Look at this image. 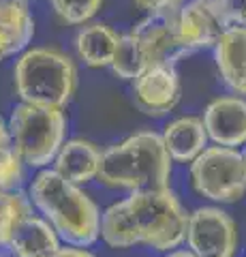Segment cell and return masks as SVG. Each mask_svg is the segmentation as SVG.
Returning a JSON list of instances; mask_svg holds the SVG:
<instances>
[{
	"instance_id": "cell-1",
	"label": "cell",
	"mask_w": 246,
	"mask_h": 257,
	"mask_svg": "<svg viewBox=\"0 0 246 257\" xmlns=\"http://www.w3.org/2000/svg\"><path fill=\"white\" fill-rule=\"evenodd\" d=\"M188 214L180 197L167 189L133 191L101 214V240L112 248L146 244L167 253L186 240Z\"/></svg>"
},
{
	"instance_id": "cell-2",
	"label": "cell",
	"mask_w": 246,
	"mask_h": 257,
	"mask_svg": "<svg viewBox=\"0 0 246 257\" xmlns=\"http://www.w3.org/2000/svg\"><path fill=\"white\" fill-rule=\"evenodd\" d=\"M35 210L56 229L69 246L88 248L101 238V210L79 184L67 180L54 167L39 170L28 187Z\"/></svg>"
},
{
	"instance_id": "cell-3",
	"label": "cell",
	"mask_w": 246,
	"mask_h": 257,
	"mask_svg": "<svg viewBox=\"0 0 246 257\" xmlns=\"http://www.w3.org/2000/svg\"><path fill=\"white\" fill-rule=\"evenodd\" d=\"M171 157L161 133L139 131L103 150L99 180L109 189L144 191L167 189L171 180Z\"/></svg>"
},
{
	"instance_id": "cell-4",
	"label": "cell",
	"mask_w": 246,
	"mask_h": 257,
	"mask_svg": "<svg viewBox=\"0 0 246 257\" xmlns=\"http://www.w3.org/2000/svg\"><path fill=\"white\" fill-rule=\"evenodd\" d=\"M20 101L65 109L77 90V67L69 54L54 47H28L13 67Z\"/></svg>"
},
{
	"instance_id": "cell-5",
	"label": "cell",
	"mask_w": 246,
	"mask_h": 257,
	"mask_svg": "<svg viewBox=\"0 0 246 257\" xmlns=\"http://www.w3.org/2000/svg\"><path fill=\"white\" fill-rule=\"evenodd\" d=\"M7 122L24 165L33 170L50 167L62 144L67 142L69 120L65 109L20 101L18 105H13Z\"/></svg>"
},
{
	"instance_id": "cell-6",
	"label": "cell",
	"mask_w": 246,
	"mask_h": 257,
	"mask_svg": "<svg viewBox=\"0 0 246 257\" xmlns=\"http://www.w3.org/2000/svg\"><path fill=\"white\" fill-rule=\"evenodd\" d=\"M188 174L195 193L214 204H237L246 197V170L237 148L208 146L190 163Z\"/></svg>"
},
{
	"instance_id": "cell-7",
	"label": "cell",
	"mask_w": 246,
	"mask_h": 257,
	"mask_svg": "<svg viewBox=\"0 0 246 257\" xmlns=\"http://www.w3.org/2000/svg\"><path fill=\"white\" fill-rule=\"evenodd\" d=\"M184 242L197 257H235L237 223L220 206H199L188 214Z\"/></svg>"
},
{
	"instance_id": "cell-8",
	"label": "cell",
	"mask_w": 246,
	"mask_h": 257,
	"mask_svg": "<svg viewBox=\"0 0 246 257\" xmlns=\"http://www.w3.org/2000/svg\"><path fill=\"white\" fill-rule=\"evenodd\" d=\"M178 35L188 52L214 50L223 32L233 26L225 0H186L176 13Z\"/></svg>"
},
{
	"instance_id": "cell-9",
	"label": "cell",
	"mask_w": 246,
	"mask_h": 257,
	"mask_svg": "<svg viewBox=\"0 0 246 257\" xmlns=\"http://www.w3.org/2000/svg\"><path fill=\"white\" fill-rule=\"evenodd\" d=\"M131 35L139 47L144 69L150 64H178L190 54L180 41L176 13L173 15H144L133 26Z\"/></svg>"
},
{
	"instance_id": "cell-10",
	"label": "cell",
	"mask_w": 246,
	"mask_h": 257,
	"mask_svg": "<svg viewBox=\"0 0 246 257\" xmlns=\"http://www.w3.org/2000/svg\"><path fill=\"white\" fill-rule=\"evenodd\" d=\"M133 101L146 116L161 118L178 105L182 84L176 64H150L131 82Z\"/></svg>"
},
{
	"instance_id": "cell-11",
	"label": "cell",
	"mask_w": 246,
	"mask_h": 257,
	"mask_svg": "<svg viewBox=\"0 0 246 257\" xmlns=\"http://www.w3.org/2000/svg\"><path fill=\"white\" fill-rule=\"evenodd\" d=\"M201 118L212 144L227 148L246 146V96H216L205 105Z\"/></svg>"
},
{
	"instance_id": "cell-12",
	"label": "cell",
	"mask_w": 246,
	"mask_h": 257,
	"mask_svg": "<svg viewBox=\"0 0 246 257\" xmlns=\"http://www.w3.org/2000/svg\"><path fill=\"white\" fill-rule=\"evenodd\" d=\"M214 62L223 84L233 94L246 96V26H229L214 45Z\"/></svg>"
},
{
	"instance_id": "cell-13",
	"label": "cell",
	"mask_w": 246,
	"mask_h": 257,
	"mask_svg": "<svg viewBox=\"0 0 246 257\" xmlns=\"http://www.w3.org/2000/svg\"><path fill=\"white\" fill-rule=\"evenodd\" d=\"M161 138L173 163H188V165L208 148L210 142L203 118L199 116H180L169 120L163 126Z\"/></svg>"
},
{
	"instance_id": "cell-14",
	"label": "cell",
	"mask_w": 246,
	"mask_h": 257,
	"mask_svg": "<svg viewBox=\"0 0 246 257\" xmlns=\"http://www.w3.org/2000/svg\"><path fill=\"white\" fill-rule=\"evenodd\" d=\"M62 246L65 244L50 221H45L41 214L35 212L20 221L9 244H7L13 257H52Z\"/></svg>"
},
{
	"instance_id": "cell-15",
	"label": "cell",
	"mask_w": 246,
	"mask_h": 257,
	"mask_svg": "<svg viewBox=\"0 0 246 257\" xmlns=\"http://www.w3.org/2000/svg\"><path fill=\"white\" fill-rule=\"evenodd\" d=\"M101 159H103V152L97 144L75 138L62 144V148L52 165L60 176H65L67 180L82 187V184H88L90 180L99 178Z\"/></svg>"
},
{
	"instance_id": "cell-16",
	"label": "cell",
	"mask_w": 246,
	"mask_h": 257,
	"mask_svg": "<svg viewBox=\"0 0 246 257\" xmlns=\"http://www.w3.org/2000/svg\"><path fill=\"white\" fill-rule=\"evenodd\" d=\"M118 43H120V35L103 22L86 24L79 28L75 37V50L79 60L90 69L112 67Z\"/></svg>"
},
{
	"instance_id": "cell-17",
	"label": "cell",
	"mask_w": 246,
	"mask_h": 257,
	"mask_svg": "<svg viewBox=\"0 0 246 257\" xmlns=\"http://www.w3.org/2000/svg\"><path fill=\"white\" fill-rule=\"evenodd\" d=\"M0 32L11 41L15 56L28 50L35 37L30 0H0Z\"/></svg>"
},
{
	"instance_id": "cell-18",
	"label": "cell",
	"mask_w": 246,
	"mask_h": 257,
	"mask_svg": "<svg viewBox=\"0 0 246 257\" xmlns=\"http://www.w3.org/2000/svg\"><path fill=\"white\" fill-rule=\"evenodd\" d=\"M24 161L20 157L15 142L11 138L9 122L0 118V189L3 191H18L24 182Z\"/></svg>"
},
{
	"instance_id": "cell-19",
	"label": "cell",
	"mask_w": 246,
	"mask_h": 257,
	"mask_svg": "<svg viewBox=\"0 0 246 257\" xmlns=\"http://www.w3.org/2000/svg\"><path fill=\"white\" fill-rule=\"evenodd\" d=\"M35 212L28 193L18 191H3L0 189V248H7L13 236L15 227L22 219Z\"/></svg>"
},
{
	"instance_id": "cell-20",
	"label": "cell",
	"mask_w": 246,
	"mask_h": 257,
	"mask_svg": "<svg viewBox=\"0 0 246 257\" xmlns=\"http://www.w3.org/2000/svg\"><path fill=\"white\" fill-rule=\"evenodd\" d=\"M112 71L124 82H133L144 71V60H141L139 47L131 32L120 35V43H118V50L112 60Z\"/></svg>"
},
{
	"instance_id": "cell-21",
	"label": "cell",
	"mask_w": 246,
	"mask_h": 257,
	"mask_svg": "<svg viewBox=\"0 0 246 257\" xmlns=\"http://www.w3.org/2000/svg\"><path fill=\"white\" fill-rule=\"evenodd\" d=\"M54 13L69 26H86L101 11L103 0H50Z\"/></svg>"
},
{
	"instance_id": "cell-22",
	"label": "cell",
	"mask_w": 246,
	"mask_h": 257,
	"mask_svg": "<svg viewBox=\"0 0 246 257\" xmlns=\"http://www.w3.org/2000/svg\"><path fill=\"white\" fill-rule=\"evenodd\" d=\"M133 3L146 15H173L184 7L186 0H133Z\"/></svg>"
},
{
	"instance_id": "cell-23",
	"label": "cell",
	"mask_w": 246,
	"mask_h": 257,
	"mask_svg": "<svg viewBox=\"0 0 246 257\" xmlns=\"http://www.w3.org/2000/svg\"><path fill=\"white\" fill-rule=\"evenodd\" d=\"M229 13H231V18L235 24H240V26H246V0H225Z\"/></svg>"
},
{
	"instance_id": "cell-24",
	"label": "cell",
	"mask_w": 246,
	"mask_h": 257,
	"mask_svg": "<svg viewBox=\"0 0 246 257\" xmlns=\"http://www.w3.org/2000/svg\"><path fill=\"white\" fill-rule=\"evenodd\" d=\"M52 257H97V255L90 253L88 248H79V246H69V244H65L56 255H52Z\"/></svg>"
},
{
	"instance_id": "cell-25",
	"label": "cell",
	"mask_w": 246,
	"mask_h": 257,
	"mask_svg": "<svg viewBox=\"0 0 246 257\" xmlns=\"http://www.w3.org/2000/svg\"><path fill=\"white\" fill-rule=\"evenodd\" d=\"M11 56H15V50H13V45L11 41L7 39L3 32H0V62L7 60V58H11Z\"/></svg>"
},
{
	"instance_id": "cell-26",
	"label": "cell",
	"mask_w": 246,
	"mask_h": 257,
	"mask_svg": "<svg viewBox=\"0 0 246 257\" xmlns=\"http://www.w3.org/2000/svg\"><path fill=\"white\" fill-rule=\"evenodd\" d=\"M163 257H197L190 248L186 246V248H173V251H167V253H163Z\"/></svg>"
},
{
	"instance_id": "cell-27",
	"label": "cell",
	"mask_w": 246,
	"mask_h": 257,
	"mask_svg": "<svg viewBox=\"0 0 246 257\" xmlns=\"http://www.w3.org/2000/svg\"><path fill=\"white\" fill-rule=\"evenodd\" d=\"M242 159H244V170H246V146L242 148Z\"/></svg>"
},
{
	"instance_id": "cell-28",
	"label": "cell",
	"mask_w": 246,
	"mask_h": 257,
	"mask_svg": "<svg viewBox=\"0 0 246 257\" xmlns=\"http://www.w3.org/2000/svg\"><path fill=\"white\" fill-rule=\"evenodd\" d=\"M0 257H3V255H0ZM11 257H13V255H11Z\"/></svg>"
}]
</instances>
